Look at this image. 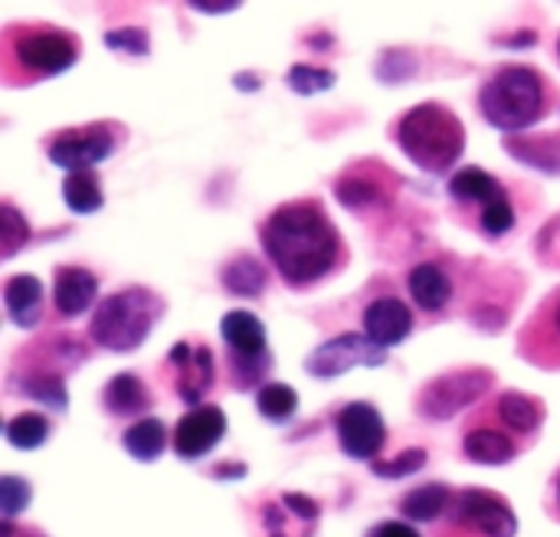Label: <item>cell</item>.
Wrapping results in <instances>:
<instances>
[{
  "label": "cell",
  "mask_w": 560,
  "mask_h": 537,
  "mask_svg": "<svg viewBox=\"0 0 560 537\" xmlns=\"http://www.w3.org/2000/svg\"><path fill=\"white\" fill-rule=\"evenodd\" d=\"M262 246L289 285H308L322 279L341 256V240L315 200L279 207L262 226Z\"/></svg>",
  "instance_id": "cell-1"
},
{
  "label": "cell",
  "mask_w": 560,
  "mask_h": 537,
  "mask_svg": "<svg viewBox=\"0 0 560 537\" xmlns=\"http://www.w3.org/2000/svg\"><path fill=\"white\" fill-rule=\"evenodd\" d=\"M397 141L400 148L427 171L443 174L453 161H459L466 131L463 121L446 112L443 105H417L410 108L400 125H397Z\"/></svg>",
  "instance_id": "cell-2"
},
{
  "label": "cell",
  "mask_w": 560,
  "mask_h": 537,
  "mask_svg": "<svg viewBox=\"0 0 560 537\" xmlns=\"http://www.w3.org/2000/svg\"><path fill=\"white\" fill-rule=\"evenodd\" d=\"M482 115L502 131H522L541 118L545 108V82L528 66L499 69L482 89Z\"/></svg>",
  "instance_id": "cell-3"
},
{
  "label": "cell",
  "mask_w": 560,
  "mask_h": 537,
  "mask_svg": "<svg viewBox=\"0 0 560 537\" xmlns=\"http://www.w3.org/2000/svg\"><path fill=\"white\" fill-rule=\"evenodd\" d=\"M161 302L148 289H125L108 295L92 318V341L108 351H135L158 322Z\"/></svg>",
  "instance_id": "cell-4"
},
{
  "label": "cell",
  "mask_w": 560,
  "mask_h": 537,
  "mask_svg": "<svg viewBox=\"0 0 560 537\" xmlns=\"http://www.w3.org/2000/svg\"><path fill=\"white\" fill-rule=\"evenodd\" d=\"M10 56L33 75H56L79 59V43L62 30H30L10 39Z\"/></svg>",
  "instance_id": "cell-5"
},
{
  "label": "cell",
  "mask_w": 560,
  "mask_h": 537,
  "mask_svg": "<svg viewBox=\"0 0 560 537\" xmlns=\"http://www.w3.org/2000/svg\"><path fill=\"white\" fill-rule=\"evenodd\" d=\"M453 522L456 528H466L482 537H515L518 518L505 505V499L486 492V489H466L453 502Z\"/></svg>",
  "instance_id": "cell-6"
},
{
  "label": "cell",
  "mask_w": 560,
  "mask_h": 537,
  "mask_svg": "<svg viewBox=\"0 0 560 537\" xmlns=\"http://www.w3.org/2000/svg\"><path fill=\"white\" fill-rule=\"evenodd\" d=\"M492 390V374L489 371H459V374H446L436 377L423 397H420V413L430 420H450L456 417L463 407H469L472 400H479L482 394Z\"/></svg>",
  "instance_id": "cell-7"
},
{
  "label": "cell",
  "mask_w": 560,
  "mask_h": 537,
  "mask_svg": "<svg viewBox=\"0 0 560 537\" xmlns=\"http://www.w3.org/2000/svg\"><path fill=\"white\" fill-rule=\"evenodd\" d=\"M384 361H387V354L368 335H338V338L325 341L305 361V367L315 377H338V374H348L351 367H381Z\"/></svg>",
  "instance_id": "cell-8"
},
{
  "label": "cell",
  "mask_w": 560,
  "mask_h": 537,
  "mask_svg": "<svg viewBox=\"0 0 560 537\" xmlns=\"http://www.w3.org/2000/svg\"><path fill=\"white\" fill-rule=\"evenodd\" d=\"M220 335L230 345L233 364L240 361L243 364L240 371H246V377H243L240 387H249L259 377V361L262 364L269 361L266 358V328H262V322L253 312H230L223 318V325H220ZM240 371H233V381H236Z\"/></svg>",
  "instance_id": "cell-9"
},
{
  "label": "cell",
  "mask_w": 560,
  "mask_h": 537,
  "mask_svg": "<svg viewBox=\"0 0 560 537\" xmlns=\"http://www.w3.org/2000/svg\"><path fill=\"white\" fill-rule=\"evenodd\" d=\"M338 440L351 459L377 463V453L387 443V430H384L381 413L371 404H348L338 413Z\"/></svg>",
  "instance_id": "cell-10"
},
{
  "label": "cell",
  "mask_w": 560,
  "mask_h": 537,
  "mask_svg": "<svg viewBox=\"0 0 560 537\" xmlns=\"http://www.w3.org/2000/svg\"><path fill=\"white\" fill-rule=\"evenodd\" d=\"M115 151V135L108 125H89L82 131H62L52 144H49V161L59 167L75 171H89L92 164L105 161Z\"/></svg>",
  "instance_id": "cell-11"
},
{
  "label": "cell",
  "mask_w": 560,
  "mask_h": 537,
  "mask_svg": "<svg viewBox=\"0 0 560 537\" xmlns=\"http://www.w3.org/2000/svg\"><path fill=\"white\" fill-rule=\"evenodd\" d=\"M226 433V417L220 407H197L190 413L180 417L177 430H174V453L180 459H200L203 453H210Z\"/></svg>",
  "instance_id": "cell-12"
},
{
  "label": "cell",
  "mask_w": 560,
  "mask_h": 537,
  "mask_svg": "<svg viewBox=\"0 0 560 537\" xmlns=\"http://www.w3.org/2000/svg\"><path fill=\"white\" fill-rule=\"evenodd\" d=\"M410 331H413V315H410V308L400 299H377V302L368 305V312H364V335L381 351L400 345Z\"/></svg>",
  "instance_id": "cell-13"
},
{
  "label": "cell",
  "mask_w": 560,
  "mask_h": 537,
  "mask_svg": "<svg viewBox=\"0 0 560 537\" xmlns=\"http://www.w3.org/2000/svg\"><path fill=\"white\" fill-rule=\"evenodd\" d=\"M171 361H184L177 394H180V400H187V404L197 410L203 390L213 384V354H210L207 348H190V345L180 341V345L171 351Z\"/></svg>",
  "instance_id": "cell-14"
},
{
  "label": "cell",
  "mask_w": 560,
  "mask_h": 537,
  "mask_svg": "<svg viewBox=\"0 0 560 537\" xmlns=\"http://www.w3.org/2000/svg\"><path fill=\"white\" fill-rule=\"evenodd\" d=\"M95 292H98V279L89 272V269H79V266H62L56 272V282H52V302L59 308V315H82L92 302H95Z\"/></svg>",
  "instance_id": "cell-15"
},
{
  "label": "cell",
  "mask_w": 560,
  "mask_h": 537,
  "mask_svg": "<svg viewBox=\"0 0 560 537\" xmlns=\"http://www.w3.org/2000/svg\"><path fill=\"white\" fill-rule=\"evenodd\" d=\"M3 305L16 328H33L43 308V285L36 276H13L3 285Z\"/></svg>",
  "instance_id": "cell-16"
},
{
  "label": "cell",
  "mask_w": 560,
  "mask_h": 537,
  "mask_svg": "<svg viewBox=\"0 0 560 537\" xmlns=\"http://www.w3.org/2000/svg\"><path fill=\"white\" fill-rule=\"evenodd\" d=\"M410 295L423 312H440L453 295V282L436 262H420L410 272Z\"/></svg>",
  "instance_id": "cell-17"
},
{
  "label": "cell",
  "mask_w": 560,
  "mask_h": 537,
  "mask_svg": "<svg viewBox=\"0 0 560 537\" xmlns=\"http://www.w3.org/2000/svg\"><path fill=\"white\" fill-rule=\"evenodd\" d=\"M105 404H108V410L118 413V417H135V413H144V410L151 407V394H148V387L141 384V377H135V374H118V377H112L108 387H105Z\"/></svg>",
  "instance_id": "cell-18"
},
{
  "label": "cell",
  "mask_w": 560,
  "mask_h": 537,
  "mask_svg": "<svg viewBox=\"0 0 560 537\" xmlns=\"http://www.w3.org/2000/svg\"><path fill=\"white\" fill-rule=\"evenodd\" d=\"M450 190H453V197H459V200H479L482 210L492 207V203H499V200H505L502 184H499L492 174H486L482 167H463L459 174H453Z\"/></svg>",
  "instance_id": "cell-19"
},
{
  "label": "cell",
  "mask_w": 560,
  "mask_h": 537,
  "mask_svg": "<svg viewBox=\"0 0 560 537\" xmlns=\"http://www.w3.org/2000/svg\"><path fill=\"white\" fill-rule=\"evenodd\" d=\"M164 440H167L164 423H161V420H154V417L131 423V427L125 430V436H121L125 453H128V456H135L138 463H154V459H161V453H164Z\"/></svg>",
  "instance_id": "cell-20"
},
{
  "label": "cell",
  "mask_w": 560,
  "mask_h": 537,
  "mask_svg": "<svg viewBox=\"0 0 560 537\" xmlns=\"http://www.w3.org/2000/svg\"><path fill=\"white\" fill-rule=\"evenodd\" d=\"M515 443L499 430H472L466 436V456L482 466H505L515 459Z\"/></svg>",
  "instance_id": "cell-21"
},
{
  "label": "cell",
  "mask_w": 560,
  "mask_h": 537,
  "mask_svg": "<svg viewBox=\"0 0 560 537\" xmlns=\"http://www.w3.org/2000/svg\"><path fill=\"white\" fill-rule=\"evenodd\" d=\"M453 492L446 489V486H420V489H413L407 499H404V515L410 518V522H420V525H427V522H436L446 509H453Z\"/></svg>",
  "instance_id": "cell-22"
},
{
  "label": "cell",
  "mask_w": 560,
  "mask_h": 537,
  "mask_svg": "<svg viewBox=\"0 0 560 537\" xmlns=\"http://www.w3.org/2000/svg\"><path fill=\"white\" fill-rule=\"evenodd\" d=\"M499 413L518 433H535L541 427V420H545V407L535 397L518 394V390H509V394L499 397Z\"/></svg>",
  "instance_id": "cell-23"
},
{
  "label": "cell",
  "mask_w": 560,
  "mask_h": 537,
  "mask_svg": "<svg viewBox=\"0 0 560 537\" xmlns=\"http://www.w3.org/2000/svg\"><path fill=\"white\" fill-rule=\"evenodd\" d=\"M223 285L226 292L233 295H243V299H253L266 289V269L259 266V259L253 256H236L233 262H226L223 269Z\"/></svg>",
  "instance_id": "cell-24"
},
{
  "label": "cell",
  "mask_w": 560,
  "mask_h": 537,
  "mask_svg": "<svg viewBox=\"0 0 560 537\" xmlns=\"http://www.w3.org/2000/svg\"><path fill=\"white\" fill-rule=\"evenodd\" d=\"M20 390H23L26 397L39 400V404L59 410V413L66 410V384H62V374H56V371H49V367L30 371V374L23 377Z\"/></svg>",
  "instance_id": "cell-25"
},
{
  "label": "cell",
  "mask_w": 560,
  "mask_h": 537,
  "mask_svg": "<svg viewBox=\"0 0 560 537\" xmlns=\"http://www.w3.org/2000/svg\"><path fill=\"white\" fill-rule=\"evenodd\" d=\"M62 197L69 203V210L75 213H95L102 207V190H98V177L92 171H75L66 177L62 184Z\"/></svg>",
  "instance_id": "cell-26"
},
{
  "label": "cell",
  "mask_w": 560,
  "mask_h": 537,
  "mask_svg": "<svg viewBox=\"0 0 560 537\" xmlns=\"http://www.w3.org/2000/svg\"><path fill=\"white\" fill-rule=\"evenodd\" d=\"M7 443L16 450H39L49 436V423L39 413H20L7 423Z\"/></svg>",
  "instance_id": "cell-27"
},
{
  "label": "cell",
  "mask_w": 560,
  "mask_h": 537,
  "mask_svg": "<svg viewBox=\"0 0 560 537\" xmlns=\"http://www.w3.org/2000/svg\"><path fill=\"white\" fill-rule=\"evenodd\" d=\"M256 407L266 420L272 423H282L289 420L295 410H299V394L289 387V384H266L256 397Z\"/></svg>",
  "instance_id": "cell-28"
},
{
  "label": "cell",
  "mask_w": 560,
  "mask_h": 537,
  "mask_svg": "<svg viewBox=\"0 0 560 537\" xmlns=\"http://www.w3.org/2000/svg\"><path fill=\"white\" fill-rule=\"evenodd\" d=\"M509 151L518 154L522 161L535 164V167H545V171H560V141L555 138H541V141H509Z\"/></svg>",
  "instance_id": "cell-29"
},
{
  "label": "cell",
  "mask_w": 560,
  "mask_h": 537,
  "mask_svg": "<svg viewBox=\"0 0 560 537\" xmlns=\"http://www.w3.org/2000/svg\"><path fill=\"white\" fill-rule=\"evenodd\" d=\"M289 85L299 95H315L335 85V72L331 69H315V66H292L289 69Z\"/></svg>",
  "instance_id": "cell-30"
},
{
  "label": "cell",
  "mask_w": 560,
  "mask_h": 537,
  "mask_svg": "<svg viewBox=\"0 0 560 537\" xmlns=\"http://www.w3.org/2000/svg\"><path fill=\"white\" fill-rule=\"evenodd\" d=\"M0 226H3V233H0V253H3V259H10L30 240V226L20 220V213L10 203H3V210H0Z\"/></svg>",
  "instance_id": "cell-31"
},
{
  "label": "cell",
  "mask_w": 560,
  "mask_h": 537,
  "mask_svg": "<svg viewBox=\"0 0 560 537\" xmlns=\"http://www.w3.org/2000/svg\"><path fill=\"white\" fill-rule=\"evenodd\" d=\"M30 495H33V489L20 476H3L0 479V509H3L7 518H13L16 512H23L30 505Z\"/></svg>",
  "instance_id": "cell-32"
},
{
  "label": "cell",
  "mask_w": 560,
  "mask_h": 537,
  "mask_svg": "<svg viewBox=\"0 0 560 537\" xmlns=\"http://www.w3.org/2000/svg\"><path fill=\"white\" fill-rule=\"evenodd\" d=\"M427 466V453L423 450H407L404 456H397L394 463H374V472L381 476V479H404V476H413L417 469H423Z\"/></svg>",
  "instance_id": "cell-33"
},
{
  "label": "cell",
  "mask_w": 560,
  "mask_h": 537,
  "mask_svg": "<svg viewBox=\"0 0 560 537\" xmlns=\"http://www.w3.org/2000/svg\"><path fill=\"white\" fill-rule=\"evenodd\" d=\"M338 200H341V203H348V207H364V203L377 200V187H374L371 180H364V177L351 174V177L338 180Z\"/></svg>",
  "instance_id": "cell-34"
},
{
  "label": "cell",
  "mask_w": 560,
  "mask_h": 537,
  "mask_svg": "<svg viewBox=\"0 0 560 537\" xmlns=\"http://www.w3.org/2000/svg\"><path fill=\"white\" fill-rule=\"evenodd\" d=\"M512 226H515V210H512L509 197L482 210V230H486L489 236H505Z\"/></svg>",
  "instance_id": "cell-35"
},
{
  "label": "cell",
  "mask_w": 560,
  "mask_h": 537,
  "mask_svg": "<svg viewBox=\"0 0 560 537\" xmlns=\"http://www.w3.org/2000/svg\"><path fill=\"white\" fill-rule=\"evenodd\" d=\"M105 46L112 49H125V52H135V56H144L148 52V33L138 30V26H128V30H115L105 36Z\"/></svg>",
  "instance_id": "cell-36"
},
{
  "label": "cell",
  "mask_w": 560,
  "mask_h": 537,
  "mask_svg": "<svg viewBox=\"0 0 560 537\" xmlns=\"http://www.w3.org/2000/svg\"><path fill=\"white\" fill-rule=\"evenodd\" d=\"M282 502H285L289 512H295V515L305 518V522H315V518H318V505H315L312 499H305V495H285Z\"/></svg>",
  "instance_id": "cell-37"
},
{
  "label": "cell",
  "mask_w": 560,
  "mask_h": 537,
  "mask_svg": "<svg viewBox=\"0 0 560 537\" xmlns=\"http://www.w3.org/2000/svg\"><path fill=\"white\" fill-rule=\"evenodd\" d=\"M371 537H420L410 525H404V522H381L374 532H371Z\"/></svg>",
  "instance_id": "cell-38"
},
{
  "label": "cell",
  "mask_w": 560,
  "mask_h": 537,
  "mask_svg": "<svg viewBox=\"0 0 560 537\" xmlns=\"http://www.w3.org/2000/svg\"><path fill=\"white\" fill-rule=\"evenodd\" d=\"M213 472H217V479H243L246 476V466L243 463H236V466L226 463V466H217Z\"/></svg>",
  "instance_id": "cell-39"
},
{
  "label": "cell",
  "mask_w": 560,
  "mask_h": 537,
  "mask_svg": "<svg viewBox=\"0 0 560 537\" xmlns=\"http://www.w3.org/2000/svg\"><path fill=\"white\" fill-rule=\"evenodd\" d=\"M558 331H560V308H558Z\"/></svg>",
  "instance_id": "cell-40"
},
{
  "label": "cell",
  "mask_w": 560,
  "mask_h": 537,
  "mask_svg": "<svg viewBox=\"0 0 560 537\" xmlns=\"http://www.w3.org/2000/svg\"><path fill=\"white\" fill-rule=\"evenodd\" d=\"M558 502H560V479H558Z\"/></svg>",
  "instance_id": "cell-41"
}]
</instances>
